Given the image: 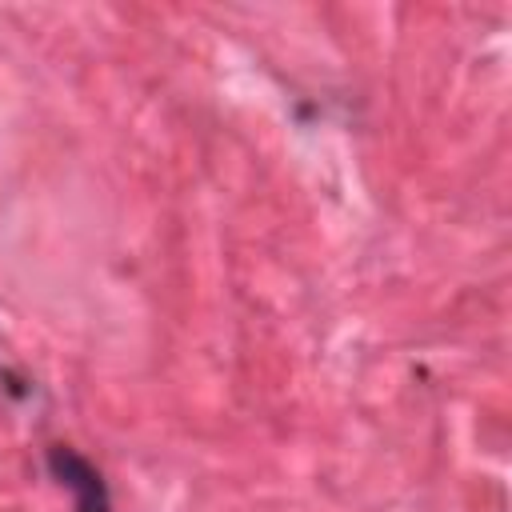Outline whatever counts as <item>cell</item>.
Returning a JSON list of instances; mask_svg holds the SVG:
<instances>
[{
    "instance_id": "1",
    "label": "cell",
    "mask_w": 512,
    "mask_h": 512,
    "mask_svg": "<svg viewBox=\"0 0 512 512\" xmlns=\"http://www.w3.org/2000/svg\"><path fill=\"white\" fill-rule=\"evenodd\" d=\"M48 472L56 476L60 488L72 492V512H112V496H108L100 468L92 460H84L80 452H72L64 444L48 448Z\"/></svg>"
}]
</instances>
